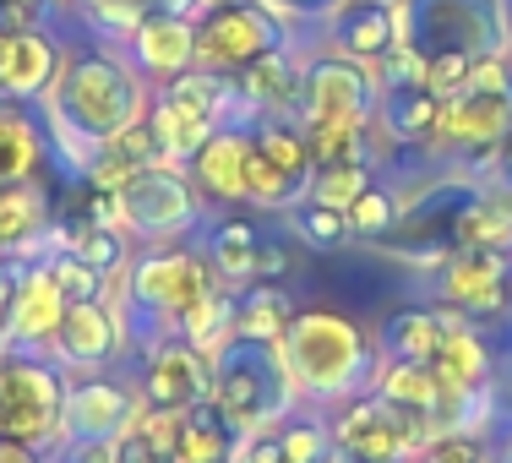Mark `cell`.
Segmentation results:
<instances>
[{
    "mask_svg": "<svg viewBox=\"0 0 512 463\" xmlns=\"http://www.w3.org/2000/svg\"><path fill=\"white\" fill-rule=\"evenodd\" d=\"M289 229H295V240H306L311 251H333V246H344V240H355L349 235V218L338 213V207H322V202L289 207Z\"/></svg>",
    "mask_w": 512,
    "mask_h": 463,
    "instance_id": "34",
    "label": "cell"
},
{
    "mask_svg": "<svg viewBox=\"0 0 512 463\" xmlns=\"http://www.w3.org/2000/svg\"><path fill=\"white\" fill-rule=\"evenodd\" d=\"M142 393L131 382L99 371H77L66 376V409H60V431L66 436H88V442H115L126 431V420L137 414Z\"/></svg>",
    "mask_w": 512,
    "mask_h": 463,
    "instance_id": "14",
    "label": "cell"
},
{
    "mask_svg": "<svg viewBox=\"0 0 512 463\" xmlns=\"http://www.w3.org/2000/svg\"><path fill=\"white\" fill-rule=\"evenodd\" d=\"M278 453H284V463H333V425L295 409L278 425Z\"/></svg>",
    "mask_w": 512,
    "mask_h": 463,
    "instance_id": "32",
    "label": "cell"
},
{
    "mask_svg": "<svg viewBox=\"0 0 512 463\" xmlns=\"http://www.w3.org/2000/svg\"><path fill=\"white\" fill-rule=\"evenodd\" d=\"M148 77L115 50H71L60 55L55 88L44 93V137L50 158H66L77 180H88L104 142L126 137L148 120Z\"/></svg>",
    "mask_w": 512,
    "mask_h": 463,
    "instance_id": "1",
    "label": "cell"
},
{
    "mask_svg": "<svg viewBox=\"0 0 512 463\" xmlns=\"http://www.w3.org/2000/svg\"><path fill=\"white\" fill-rule=\"evenodd\" d=\"M447 333V311L431 306H404L382 322V338H376V355L387 360H409V365H431L436 349H442Z\"/></svg>",
    "mask_w": 512,
    "mask_h": 463,
    "instance_id": "26",
    "label": "cell"
},
{
    "mask_svg": "<svg viewBox=\"0 0 512 463\" xmlns=\"http://www.w3.org/2000/svg\"><path fill=\"white\" fill-rule=\"evenodd\" d=\"M137 393H142V404L169 409V414L202 409L207 404V355L197 344H186L180 333H164L158 344L142 349Z\"/></svg>",
    "mask_w": 512,
    "mask_h": 463,
    "instance_id": "11",
    "label": "cell"
},
{
    "mask_svg": "<svg viewBox=\"0 0 512 463\" xmlns=\"http://www.w3.org/2000/svg\"><path fill=\"white\" fill-rule=\"evenodd\" d=\"M44 235H50V191H44V180L0 186V257L33 251Z\"/></svg>",
    "mask_w": 512,
    "mask_h": 463,
    "instance_id": "25",
    "label": "cell"
},
{
    "mask_svg": "<svg viewBox=\"0 0 512 463\" xmlns=\"http://www.w3.org/2000/svg\"><path fill=\"white\" fill-rule=\"evenodd\" d=\"M295 316V300L278 284H246L235 289V333L240 338H262V344H278Z\"/></svg>",
    "mask_w": 512,
    "mask_h": 463,
    "instance_id": "29",
    "label": "cell"
},
{
    "mask_svg": "<svg viewBox=\"0 0 512 463\" xmlns=\"http://www.w3.org/2000/svg\"><path fill=\"white\" fill-rule=\"evenodd\" d=\"M60 44L44 22H0V99L6 104H28L44 99L55 88V71H60Z\"/></svg>",
    "mask_w": 512,
    "mask_h": 463,
    "instance_id": "15",
    "label": "cell"
},
{
    "mask_svg": "<svg viewBox=\"0 0 512 463\" xmlns=\"http://www.w3.org/2000/svg\"><path fill=\"white\" fill-rule=\"evenodd\" d=\"M262 246H267V235L251 224V218H218V224L202 235V257H207V267H213V278L224 289L256 284Z\"/></svg>",
    "mask_w": 512,
    "mask_h": 463,
    "instance_id": "22",
    "label": "cell"
},
{
    "mask_svg": "<svg viewBox=\"0 0 512 463\" xmlns=\"http://www.w3.org/2000/svg\"><path fill=\"white\" fill-rule=\"evenodd\" d=\"M333 463H360V458H344V453H333Z\"/></svg>",
    "mask_w": 512,
    "mask_h": 463,
    "instance_id": "39",
    "label": "cell"
},
{
    "mask_svg": "<svg viewBox=\"0 0 512 463\" xmlns=\"http://www.w3.org/2000/svg\"><path fill=\"white\" fill-rule=\"evenodd\" d=\"M50 463H115V442H88V436H60V447L44 453Z\"/></svg>",
    "mask_w": 512,
    "mask_h": 463,
    "instance_id": "36",
    "label": "cell"
},
{
    "mask_svg": "<svg viewBox=\"0 0 512 463\" xmlns=\"http://www.w3.org/2000/svg\"><path fill=\"white\" fill-rule=\"evenodd\" d=\"M207 404L235 436L284 425L300 409V387L284 365V349L240 333L224 338V349L207 360Z\"/></svg>",
    "mask_w": 512,
    "mask_h": 463,
    "instance_id": "3",
    "label": "cell"
},
{
    "mask_svg": "<svg viewBox=\"0 0 512 463\" xmlns=\"http://www.w3.org/2000/svg\"><path fill=\"white\" fill-rule=\"evenodd\" d=\"M50 355L60 371H104L126 355V333H120V316L99 300H71L60 316V333L50 344Z\"/></svg>",
    "mask_w": 512,
    "mask_h": 463,
    "instance_id": "17",
    "label": "cell"
},
{
    "mask_svg": "<svg viewBox=\"0 0 512 463\" xmlns=\"http://www.w3.org/2000/svg\"><path fill=\"white\" fill-rule=\"evenodd\" d=\"M436 289H442V300L453 311H463L469 322H480V316H496L507 311L512 300V257L507 251H447L442 267H436Z\"/></svg>",
    "mask_w": 512,
    "mask_h": 463,
    "instance_id": "12",
    "label": "cell"
},
{
    "mask_svg": "<svg viewBox=\"0 0 512 463\" xmlns=\"http://www.w3.org/2000/svg\"><path fill=\"white\" fill-rule=\"evenodd\" d=\"M376 93H382V77L365 60H349L338 50H322L300 66V126H365L376 115Z\"/></svg>",
    "mask_w": 512,
    "mask_h": 463,
    "instance_id": "9",
    "label": "cell"
},
{
    "mask_svg": "<svg viewBox=\"0 0 512 463\" xmlns=\"http://www.w3.org/2000/svg\"><path fill=\"white\" fill-rule=\"evenodd\" d=\"M246 158H251V131L246 120H224L213 137L202 142V153L191 158V180L207 202L218 207H246Z\"/></svg>",
    "mask_w": 512,
    "mask_h": 463,
    "instance_id": "20",
    "label": "cell"
},
{
    "mask_svg": "<svg viewBox=\"0 0 512 463\" xmlns=\"http://www.w3.org/2000/svg\"><path fill=\"white\" fill-rule=\"evenodd\" d=\"M175 442H180V463H229V453H235V431L213 414V404L180 414Z\"/></svg>",
    "mask_w": 512,
    "mask_h": 463,
    "instance_id": "30",
    "label": "cell"
},
{
    "mask_svg": "<svg viewBox=\"0 0 512 463\" xmlns=\"http://www.w3.org/2000/svg\"><path fill=\"white\" fill-rule=\"evenodd\" d=\"M126 60L153 82H175L180 71L197 66V17L164 6V0H148L142 22L126 39Z\"/></svg>",
    "mask_w": 512,
    "mask_h": 463,
    "instance_id": "13",
    "label": "cell"
},
{
    "mask_svg": "<svg viewBox=\"0 0 512 463\" xmlns=\"http://www.w3.org/2000/svg\"><path fill=\"white\" fill-rule=\"evenodd\" d=\"M398 213H404V202H398L382 180H371V186L349 202L344 218H349V235H355V240H376V235H387V229L398 224Z\"/></svg>",
    "mask_w": 512,
    "mask_h": 463,
    "instance_id": "33",
    "label": "cell"
},
{
    "mask_svg": "<svg viewBox=\"0 0 512 463\" xmlns=\"http://www.w3.org/2000/svg\"><path fill=\"white\" fill-rule=\"evenodd\" d=\"M278 349H284V365L300 387V404L338 409L344 398H360L371 387L376 371L371 333L333 306H295Z\"/></svg>",
    "mask_w": 512,
    "mask_h": 463,
    "instance_id": "2",
    "label": "cell"
},
{
    "mask_svg": "<svg viewBox=\"0 0 512 463\" xmlns=\"http://www.w3.org/2000/svg\"><path fill=\"white\" fill-rule=\"evenodd\" d=\"M180 414L137 404L126 431L115 436V463H180Z\"/></svg>",
    "mask_w": 512,
    "mask_h": 463,
    "instance_id": "27",
    "label": "cell"
},
{
    "mask_svg": "<svg viewBox=\"0 0 512 463\" xmlns=\"http://www.w3.org/2000/svg\"><path fill=\"white\" fill-rule=\"evenodd\" d=\"M327 425H333V453L360 458V463H414L436 436L431 414L404 409L393 398L371 393V387L360 398H344L327 414Z\"/></svg>",
    "mask_w": 512,
    "mask_h": 463,
    "instance_id": "7",
    "label": "cell"
},
{
    "mask_svg": "<svg viewBox=\"0 0 512 463\" xmlns=\"http://www.w3.org/2000/svg\"><path fill=\"white\" fill-rule=\"evenodd\" d=\"M371 393L393 398V404H404V409H420V414L442 409V382H436L431 365H409V360H387V355H376Z\"/></svg>",
    "mask_w": 512,
    "mask_h": 463,
    "instance_id": "28",
    "label": "cell"
},
{
    "mask_svg": "<svg viewBox=\"0 0 512 463\" xmlns=\"http://www.w3.org/2000/svg\"><path fill=\"white\" fill-rule=\"evenodd\" d=\"M50 164V137H44V120H33L28 109L0 99V186H17V180H39Z\"/></svg>",
    "mask_w": 512,
    "mask_h": 463,
    "instance_id": "23",
    "label": "cell"
},
{
    "mask_svg": "<svg viewBox=\"0 0 512 463\" xmlns=\"http://www.w3.org/2000/svg\"><path fill=\"white\" fill-rule=\"evenodd\" d=\"M371 120L387 131V142H393V148H436L442 99H436L425 82H382Z\"/></svg>",
    "mask_w": 512,
    "mask_h": 463,
    "instance_id": "21",
    "label": "cell"
},
{
    "mask_svg": "<svg viewBox=\"0 0 512 463\" xmlns=\"http://www.w3.org/2000/svg\"><path fill=\"white\" fill-rule=\"evenodd\" d=\"M512 137V93H485L463 88L442 99V126H436V153L474 164L480 158H502V142Z\"/></svg>",
    "mask_w": 512,
    "mask_h": 463,
    "instance_id": "10",
    "label": "cell"
},
{
    "mask_svg": "<svg viewBox=\"0 0 512 463\" xmlns=\"http://www.w3.org/2000/svg\"><path fill=\"white\" fill-rule=\"evenodd\" d=\"M398 44L420 60H491L512 50L502 0H398Z\"/></svg>",
    "mask_w": 512,
    "mask_h": 463,
    "instance_id": "5",
    "label": "cell"
},
{
    "mask_svg": "<svg viewBox=\"0 0 512 463\" xmlns=\"http://www.w3.org/2000/svg\"><path fill=\"white\" fill-rule=\"evenodd\" d=\"M371 180H376V164H365V158H349V164H322L311 175V186H306V202H322V207L349 213V202H355Z\"/></svg>",
    "mask_w": 512,
    "mask_h": 463,
    "instance_id": "31",
    "label": "cell"
},
{
    "mask_svg": "<svg viewBox=\"0 0 512 463\" xmlns=\"http://www.w3.org/2000/svg\"><path fill=\"white\" fill-rule=\"evenodd\" d=\"M502 6H507V28H512V0H502Z\"/></svg>",
    "mask_w": 512,
    "mask_h": 463,
    "instance_id": "40",
    "label": "cell"
},
{
    "mask_svg": "<svg viewBox=\"0 0 512 463\" xmlns=\"http://www.w3.org/2000/svg\"><path fill=\"white\" fill-rule=\"evenodd\" d=\"M267 6L289 22H327L338 11V0H267Z\"/></svg>",
    "mask_w": 512,
    "mask_h": 463,
    "instance_id": "37",
    "label": "cell"
},
{
    "mask_svg": "<svg viewBox=\"0 0 512 463\" xmlns=\"http://www.w3.org/2000/svg\"><path fill=\"white\" fill-rule=\"evenodd\" d=\"M218 126H224L218 115H207V109H191V104L169 99V93H158L153 109H148V131H153L158 153H164L169 164H191V158L202 153V142L213 137Z\"/></svg>",
    "mask_w": 512,
    "mask_h": 463,
    "instance_id": "24",
    "label": "cell"
},
{
    "mask_svg": "<svg viewBox=\"0 0 512 463\" xmlns=\"http://www.w3.org/2000/svg\"><path fill=\"white\" fill-rule=\"evenodd\" d=\"M60 409H66V371L55 365V355L0 344V436L50 453L66 436Z\"/></svg>",
    "mask_w": 512,
    "mask_h": 463,
    "instance_id": "6",
    "label": "cell"
},
{
    "mask_svg": "<svg viewBox=\"0 0 512 463\" xmlns=\"http://www.w3.org/2000/svg\"><path fill=\"white\" fill-rule=\"evenodd\" d=\"M0 463H50L39 453V447H28V442H11V436H0Z\"/></svg>",
    "mask_w": 512,
    "mask_h": 463,
    "instance_id": "38",
    "label": "cell"
},
{
    "mask_svg": "<svg viewBox=\"0 0 512 463\" xmlns=\"http://www.w3.org/2000/svg\"><path fill=\"white\" fill-rule=\"evenodd\" d=\"M93 213L104 218L115 235L126 240H148V246H169V240L191 235L202 224V191L191 180L186 164H142L126 186L115 191H88Z\"/></svg>",
    "mask_w": 512,
    "mask_h": 463,
    "instance_id": "4",
    "label": "cell"
},
{
    "mask_svg": "<svg viewBox=\"0 0 512 463\" xmlns=\"http://www.w3.org/2000/svg\"><path fill=\"white\" fill-rule=\"evenodd\" d=\"M322 28H327V50L376 66L398 50V0H338V11Z\"/></svg>",
    "mask_w": 512,
    "mask_h": 463,
    "instance_id": "19",
    "label": "cell"
},
{
    "mask_svg": "<svg viewBox=\"0 0 512 463\" xmlns=\"http://www.w3.org/2000/svg\"><path fill=\"white\" fill-rule=\"evenodd\" d=\"M66 289L55 284L50 262H28L17 273V289H11V306H6V333H0V344H17V349H39V355H50L55 333H60V316H66Z\"/></svg>",
    "mask_w": 512,
    "mask_h": 463,
    "instance_id": "16",
    "label": "cell"
},
{
    "mask_svg": "<svg viewBox=\"0 0 512 463\" xmlns=\"http://www.w3.org/2000/svg\"><path fill=\"white\" fill-rule=\"evenodd\" d=\"M50 273H55V284L66 289V300H99L104 295V273L93 262H82L77 251H50Z\"/></svg>",
    "mask_w": 512,
    "mask_h": 463,
    "instance_id": "35",
    "label": "cell"
},
{
    "mask_svg": "<svg viewBox=\"0 0 512 463\" xmlns=\"http://www.w3.org/2000/svg\"><path fill=\"white\" fill-rule=\"evenodd\" d=\"M431 371H436V382H442V409L458 404V398H469V393H480V387H491V371H496L491 344H485V333L463 311H447V333H442V349H436Z\"/></svg>",
    "mask_w": 512,
    "mask_h": 463,
    "instance_id": "18",
    "label": "cell"
},
{
    "mask_svg": "<svg viewBox=\"0 0 512 463\" xmlns=\"http://www.w3.org/2000/svg\"><path fill=\"white\" fill-rule=\"evenodd\" d=\"M289 44V17H278L267 0H213L197 11V66L202 71H246L251 60Z\"/></svg>",
    "mask_w": 512,
    "mask_h": 463,
    "instance_id": "8",
    "label": "cell"
}]
</instances>
